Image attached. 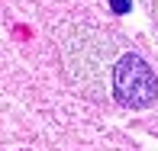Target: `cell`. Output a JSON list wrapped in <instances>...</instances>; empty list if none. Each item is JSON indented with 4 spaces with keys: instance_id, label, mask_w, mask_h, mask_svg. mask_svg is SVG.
Returning a JSON list of instances; mask_svg holds the SVG:
<instances>
[{
    "instance_id": "obj_1",
    "label": "cell",
    "mask_w": 158,
    "mask_h": 151,
    "mask_svg": "<svg viewBox=\"0 0 158 151\" xmlns=\"http://www.w3.org/2000/svg\"><path fill=\"white\" fill-rule=\"evenodd\" d=\"M113 97L126 109H145L158 97V77L148 68V61L135 52L119 55L113 64Z\"/></svg>"
},
{
    "instance_id": "obj_2",
    "label": "cell",
    "mask_w": 158,
    "mask_h": 151,
    "mask_svg": "<svg viewBox=\"0 0 158 151\" xmlns=\"http://www.w3.org/2000/svg\"><path fill=\"white\" fill-rule=\"evenodd\" d=\"M129 6H132V0H110L113 13H129Z\"/></svg>"
}]
</instances>
